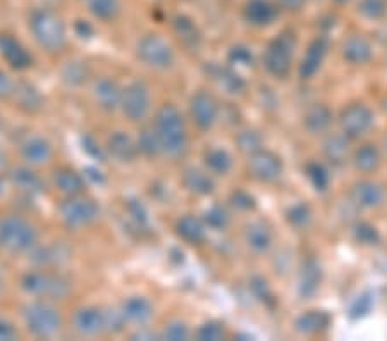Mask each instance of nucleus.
<instances>
[{
	"label": "nucleus",
	"mask_w": 387,
	"mask_h": 341,
	"mask_svg": "<svg viewBox=\"0 0 387 341\" xmlns=\"http://www.w3.org/2000/svg\"><path fill=\"white\" fill-rule=\"evenodd\" d=\"M154 128L162 145V157L173 162L186 157L189 150V133L184 116L176 106L163 103L155 113Z\"/></svg>",
	"instance_id": "f257e3e1"
},
{
	"label": "nucleus",
	"mask_w": 387,
	"mask_h": 341,
	"mask_svg": "<svg viewBox=\"0 0 387 341\" xmlns=\"http://www.w3.org/2000/svg\"><path fill=\"white\" fill-rule=\"evenodd\" d=\"M28 28L36 45L48 55H59L68 49V28L57 13L50 9H33L28 16Z\"/></svg>",
	"instance_id": "f03ea898"
},
{
	"label": "nucleus",
	"mask_w": 387,
	"mask_h": 341,
	"mask_svg": "<svg viewBox=\"0 0 387 341\" xmlns=\"http://www.w3.org/2000/svg\"><path fill=\"white\" fill-rule=\"evenodd\" d=\"M21 288L33 298L50 300V302H64L73 293V283L68 276L57 269L36 268L23 274Z\"/></svg>",
	"instance_id": "7ed1b4c3"
},
{
	"label": "nucleus",
	"mask_w": 387,
	"mask_h": 341,
	"mask_svg": "<svg viewBox=\"0 0 387 341\" xmlns=\"http://www.w3.org/2000/svg\"><path fill=\"white\" fill-rule=\"evenodd\" d=\"M54 303L50 300L35 298L23 307L21 316L29 335L43 340L61 335L64 328V317Z\"/></svg>",
	"instance_id": "20e7f679"
},
{
	"label": "nucleus",
	"mask_w": 387,
	"mask_h": 341,
	"mask_svg": "<svg viewBox=\"0 0 387 341\" xmlns=\"http://www.w3.org/2000/svg\"><path fill=\"white\" fill-rule=\"evenodd\" d=\"M40 233L31 221L20 214L0 219V248L10 255L29 254L38 245Z\"/></svg>",
	"instance_id": "39448f33"
},
{
	"label": "nucleus",
	"mask_w": 387,
	"mask_h": 341,
	"mask_svg": "<svg viewBox=\"0 0 387 341\" xmlns=\"http://www.w3.org/2000/svg\"><path fill=\"white\" fill-rule=\"evenodd\" d=\"M59 219L69 231H83V229L92 228L100 219L98 202L87 194L64 196L57 207Z\"/></svg>",
	"instance_id": "423d86ee"
},
{
	"label": "nucleus",
	"mask_w": 387,
	"mask_h": 341,
	"mask_svg": "<svg viewBox=\"0 0 387 341\" xmlns=\"http://www.w3.org/2000/svg\"><path fill=\"white\" fill-rule=\"evenodd\" d=\"M136 57L147 68L155 71H167L176 62L173 45L157 33H147L136 43Z\"/></svg>",
	"instance_id": "0eeeda50"
},
{
	"label": "nucleus",
	"mask_w": 387,
	"mask_h": 341,
	"mask_svg": "<svg viewBox=\"0 0 387 341\" xmlns=\"http://www.w3.org/2000/svg\"><path fill=\"white\" fill-rule=\"evenodd\" d=\"M296 47L295 35L289 31L281 33L269 43L263 52V68L274 78H286L291 71L293 50Z\"/></svg>",
	"instance_id": "6e6552de"
},
{
	"label": "nucleus",
	"mask_w": 387,
	"mask_h": 341,
	"mask_svg": "<svg viewBox=\"0 0 387 341\" xmlns=\"http://www.w3.org/2000/svg\"><path fill=\"white\" fill-rule=\"evenodd\" d=\"M152 90L145 81L135 80L122 88L121 113L131 122H141L152 113Z\"/></svg>",
	"instance_id": "1a4fd4ad"
},
{
	"label": "nucleus",
	"mask_w": 387,
	"mask_h": 341,
	"mask_svg": "<svg viewBox=\"0 0 387 341\" xmlns=\"http://www.w3.org/2000/svg\"><path fill=\"white\" fill-rule=\"evenodd\" d=\"M189 116L195 126L202 131H208L215 126L221 116V107L217 99L205 90H198L189 99Z\"/></svg>",
	"instance_id": "9d476101"
},
{
	"label": "nucleus",
	"mask_w": 387,
	"mask_h": 341,
	"mask_svg": "<svg viewBox=\"0 0 387 341\" xmlns=\"http://www.w3.org/2000/svg\"><path fill=\"white\" fill-rule=\"evenodd\" d=\"M73 329L85 338H95L109 333L107 329V312L96 305H83L74 310Z\"/></svg>",
	"instance_id": "9b49d317"
},
{
	"label": "nucleus",
	"mask_w": 387,
	"mask_h": 341,
	"mask_svg": "<svg viewBox=\"0 0 387 341\" xmlns=\"http://www.w3.org/2000/svg\"><path fill=\"white\" fill-rule=\"evenodd\" d=\"M282 166L281 157L272 150H262L255 152V154L248 155V173L253 180L260 181V183H274L281 177Z\"/></svg>",
	"instance_id": "f8f14e48"
},
{
	"label": "nucleus",
	"mask_w": 387,
	"mask_h": 341,
	"mask_svg": "<svg viewBox=\"0 0 387 341\" xmlns=\"http://www.w3.org/2000/svg\"><path fill=\"white\" fill-rule=\"evenodd\" d=\"M20 155L24 164L42 168L50 164L55 155L54 143L43 135H26L20 142Z\"/></svg>",
	"instance_id": "ddd939ff"
},
{
	"label": "nucleus",
	"mask_w": 387,
	"mask_h": 341,
	"mask_svg": "<svg viewBox=\"0 0 387 341\" xmlns=\"http://www.w3.org/2000/svg\"><path fill=\"white\" fill-rule=\"evenodd\" d=\"M0 57L14 71H28L35 64L31 52L10 33H0Z\"/></svg>",
	"instance_id": "4468645a"
},
{
	"label": "nucleus",
	"mask_w": 387,
	"mask_h": 341,
	"mask_svg": "<svg viewBox=\"0 0 387 341\" xmlns=\"http://www.w3.org/2000/svg\"><path fill=\"white\" fill-rule=\"evenodd\" d=\"M339 122L348 138H360L374 124V113L363 103H351L341 113Z\"/></svg>",
	"instance_id": "2eb2a0df"
},
{
	"label": "nucleus",
	"mask_w": 387,
	"mask_h": 341,
	"mask_svg": "<svg viewBox=\"0 0 387 341\" xmlns=\"http://www.w3.org/2000/svg\"><path fill=\"white\" fill-rule=\"evenodd\" d=\"M7 177H9L10 187L16 188L26 198H33V196L45 194V181L36 173L33 166H14V168H10Z\"/></svg>",
	"instance_id": "dca6fc26"
},
{
	"label": "nucleus",
	"mask_w": 387,
	"mask_h": 341,
	"mask_svg": "<svg viewBox=\"0 0 387 341\" xmlns=\"http://www.w3.org/2000/svg\"><path fill=\"white\" fill-rule=\"evenodd\" d=\"M10 102L26 116H36L45 109V97H43L42 90L28 80L17 81L16 92H14Z\"/></svg>",
	"instance_id": "f3484780"
},
{
	"label": "nucleus",
	"mask_w": 387,
	"mask_h": 341,
	"mask_svg": "<svg viewBox=\"0 0 387 341\" xmlns=\"http://www.w3.org/2000/svg\"><path fill=\"white\" fill-rule=\"evenodd\" d=\"M122 88L119 81L112 76H102L93 83V100L96 107L102 109L103 113H115L121 109L122 100Z\"/></svg>",
	"instance_id": "a211bd4d"
},
{
	"label": "nucleus",
	"mask_w": 387,
	"mask_h": 341,
	"mask_svg": "<svg viewBox=\"0 0 387 341\" xmlns=\"http://www.w3.org/2000/svg\"><path fill=\"white\" fill-rule=\"evenodd\" d=\"M105 150L109 157H112L119 164H133L140 155L136 140L126 131L110 133L105 142Z\"/></svg>",
	"instance_id": "6ab92c4d"
},
{
	"label": "nucleus",
	"mask_w": 387,
	"mask_h": 341,
	"mask_svg": "<svg viewBox=\"0 0 387 341\" xmlns=\"http://www.w3.org/2000/svg\"><path fill=\"white\" fill-rule=\"evenodd\" d=\"M29 259L36 268H48L57 269L64 262L71 259V250L64 243L54 242L50 245H36L31 252H29Z\"/></svg>",
	"instance_id": "aec40b11"
},
{
	"label": "nucleus",
	"mask_w": 387,
	"mask_h": 341,
	"mask_svg": "<svg viewBox=\"0 0 387 341\" xmlns=\"http://www.w3.org/2000/svg\"><path fill=\"white\" fill-rule=\"evenodd\" d=\"M52 184L62 196H73L85 194L87 177L69 166H59L52 174Z\"/></svg>",
	"instance_id": "412c9836"
},
{
	"label": "nucleus",
	"mask_w": 387,
	"mask_h": 341,
	"mask_svg": "<svg viewBox=\"0 0 387 341\" xmlns=\"http://www.w3.org/2000/svg\"><path fill=\"white\" fill-rule=\"evenodd\" d=\"M121 312L124 316L128 324L135 326H145L147 322H150V319L154 317V303L147 298V296L141 295H133L128 296L124 302L121 303Z\"/></svg>",
	"instance_id": "4be33fe9"
},
{
	"label": "nucleus",
	"mask_w": 387,
	"mask_h": 341,
	"mask_svg": "<svg viewBox=\"0 0 387 341\" xmlns=\"http://www.w3.org/2000/svg\"><path fill=\"white\" fill-rule=\"evenodd\" d=\"M174 231L180 236L184 243L188 245H203L207 240V224L205 221L200 217L193 216V214H184V216L177 217L176 224H174Z\"/></svg>",
	"instance_id": "5701e85b"
},
{
	"label": "nucleus",
	"mask_w": 387,
	"mask_h": 341,
	"mask_svg": "<svg viewBox=\"0 0 387 341\" xmlns=\"http://www.w3.org/2000/svg\"><path fill=\"white\" fill-rule=\"evenodd\" d=\"M327 50H329V40L326 36H319V38H315L310 43L300 66V76L303 80H310V78H314L319 73L320 66H322L323 59L327 55Z\"/></svg>",
	"instance_id": "b1692460"
},
{
	"label": "nucleus",
	"mask_w": 387,
	"mask_h": 341,
	"mask_svg": "<svg viewBox=\"0 0 387 341\" xmlns=\"http://www.w3.org/2000/svg\"><path fill=\"white\" fill-rule=\"evenodd\" d=\"M181 183L189 194L198 196L212 195L215 190V181L212 174H208V170H202L198 168H186L182 170Z\"/></svg>",
	"instance_id": "393cba45"
},
{
	"label": "nucleus",
	"mask_w": 387,
	"mask_h": 341,
	"mask_svg": "<svg viewBox=\"0 0 387 341\" xmlns=\"http://www.w3.org/2000/svg\"><path fill=\"white\" fill-rule=\"evenodd\" d=\"M244 242L256 254H265L272 247V229L263 221H253L244 229Z\"/></svg>",
	"instance_id": "a878e982"
},
{
	"label": "nucleus",
	"mask_w": 387,
	"mask_h": 341,
	"mask_svg": "<svg viewBox=\"0 0 387 341\" xmlns=\"http://www.w3.org/2000/svg\"><path fill=\"white\" fill-rule=\"evenodd\" d=\"M173 29L186 49L196 50L200 47V43H202V33H200L198 26L195 24V21L191 17L184 16V14L174 16Z\"/></svg>",
	"instance_id": "bb28decb"
},
{
	"label": "nucleus",
	"mask_w": 387,
	"mask_h": 341,
	"mask_svg": "<svg viewBox=\"0 0 387 341\" xmlns=\"http://www.w3.org/2000/svg\"><path fill=\"white\" fill-rule=\"evenodd\" d=\"M92 76L90 64L83 59H71L61 68V81L69 88H81Z\"/></svg>",
	"instance_id": "cd10ccee"
},
{
	"label": "nucleus",
	"mask_w": 387,
	"mask_h": 341,
	"mask_svg": "<svg viewBox=\"0 0 387 341\" xmlns=\"http://www.w3.org/2000/svg\"><path fill=\"white\" fill-rule=\"evenodd\" d=\"M208 74H210V76L217 81L219 87L224 88L228 94L240 95L247 90V81L234 71L233 68H229V66L212 64L210 68H208Z\"/></svg>",
	"instance_id": "c85d7f7f"
},
{
	"label": "nucleus",
	"mask_w": 387,
	"mask_h": 341,
	"mask_svg": "<svg viewBox=\"0 0 387 341\" xmlns=\"http://www.w3.org/2000/svg\"><path fill=\"white\" fill-rule=\"evenodd\" d=\"M351 196L360 207L365 209H374L379 207L384 200V190H382L381 184L374 183V181H360L353 187Z\"/></svg>",
	"instance_id": "c756f323"
},
{
	"label": "nucleus",
	"mask_w": 387,
	"mask_h": 341,
	"mask_svg": "<svg viewBox=\"0 0 387 341\" xmlns=\"http://www.w3.org/2000/svg\"><path fill=\"white\" fill-rule=\"evenodd\" d=\"M277 16V9L269 0H248L244 6V20L253 26L270 24Z\"/></svg>",
	"instance_id": "7c9ffc66"
},
{
	"label": "nucleus",
	"mask_w": 387,
	"mask_h": 341,
	"mask_svg": "<svg viewBox=\"0 0 387 341\" xmlns=\"http://www.w3.org/2000/svg\"><path fill=\"white\" fill-rule=\"evenodd\" d=\"M329 324H330V317L329 314L323 312V310H308V312L301 314L295 322L296 331L307 336L326 331V329L329 328Z\"/></svg>",
	"instance_id": "2f4dec72"
},
{
	"label": "nucleus",
	"mask_w": 387,
	"mask_h": 341,
	"mask_svg": "<svg viewBox=\"0 0 387 341\" xmlns=\"http://www.w3.org/2000/svg\"><path fill=\"white\" fill-rule=\"evenodd\" d=\"M342 57L351 64H367L372 59V45L363 36H349L342 45Z\"/></svg>",
	"instance_id": "473e14b6"
},
{
	"label": "nucleus",
	"mask_w": 387,
	"mask_h": 341,
	"mask_svg": "<svg viewBox=\"0 0 387 341\" xmlns=\"http://www.w3.org/2000/svg\"><path fill=\"white\" fill-rule=\"evenodd\" d=\"M303 124L308 133H312V135H320V133L327 131L329 126L333 124V113H330L329 107L322 106V103L312 106L310 109L307 110V114H305Z\"/></svg>",
	"instance_id": "72a5a7b5"
},
{
	"label": "nucleus",
	"mask_w": 387,
	"mask_h": 341,
	"mask_svg": "<svg viewBox=\"0 0 387 341\" xmlns=\"http://www.w3.org/2000/svg\"><path fill=\"white\" fill-rule=\"evenodd\" d=\"M323 155L327 161L334 166H342L348 161L349 155V138L342 133V135H330L323 142Z\"/></svg>",
	"instance_id": "f704fd0d"
},
{
	"label": "nucleus",
	"mask_w": 387,
	"mask_h": 341,
	"mask_svg": "<svg viewBox=\"0 0 387 341\" xmlns=\"http://www.w3.org/2000/svg\"><path fill=\"white\" fill-rule=\"evenodd\" d=\"M203 162L208 173L215 176H226L233 169V157L226 148H208L203 154Z\"/></svg>",
	"instance_id": "c9c22d12"
},
{
	"label": "nucleus",
	"mask_w": 387,
	"mask_h": 341,
	"mask_svg": "<svg viewBox=\"0 0 387 341\" xmlns=\"http://www.w3.org/2000/svg\"><path fill=\"white\" fill-rule=\"evenodd\" d=\"M138 150H140V155H143L145 159H154L162 157V145H160V140L157 131H155L154 124L145 126V128L140 129V135L136 138Z\"/></svg>",
	"instance_id": "e433bc0d"
},
{
	"label": "nucleus",
	"mask_w": 387,
	"mask_h": 341,
	"mask_svg": "<svg viewBox=\"0 0 387 341\" xmlns=\"http://www.w3.org/2000/svg\"><path fill=\"white\" fill-rule=\"evenodd\" d=\"M320 280H322V270L320 266L314 259L307 261L301 268L300 273V293L303 296L315 295L320 286Z\"/></svg>",
	"instance_id": "4c0bfd02"
},
{
	"label": "nucleus",
	"mask_w": 387,
	"mask_h": 341,
	"mask_svg": "<svg viewBox=\"0 0 387 341\" xmlns=\"http://www.w3.org/2000/svg\"><path fill=\"white\" fill-rule=\"evenodd\" d=\"M353 161H355V168L362 173H374L381 166V152L372 143H365V145L356 148Z\"/></svg>",
	"instance_id": "58836bf2"
},
{
	"label": "nucleus",
	"mask_w": 387,
	"mask_h": 341,
	"mask_svg": "<svg viewBox=\"0 0 387 341\" xmlns=\"http://www.w3.org/2000/svg\"><path fill=\"white\" fill-rule=\"evenodd\" d=\"M126 214H128L129 222H131L133 228L140 231H148L150 229V216H148V210L140 200L129 198L124 205Z\"/></svg>",
	"instance_id": "ea45409f"
},
{
	"label": "nucleus",
	"mask_w": 387,
	"mask_h": 341,
	"mask_svg": "<svg viewBox=\"0 0 387 341\" xmlns=\"http://www.w3.org/2000/svg\"><path fill=\"white\" fill-rule=\"evenodd\" d=\"M88 9L96 20L110 23L121 14V0H93Z\"/></svg>",
	"instance_id": "a19ab883"
},
{
	"label": "nucleus",
	"mask_w": 387,
	"mask_h": 341,
	"mask_svg": "<svg viewBox=\"0 0 387 341\" xmlns=\"http://www.w3.org/2000/svg\"><path fill=\"white\" fill-rule=\"evenodd\" d=\"M207 228L214 229V231H224L231 224V214L221 203H215V205L208 207L205 210V216H203Z\"/></svg>",
	"instance_id": "79ce46f5"
},
{
	"label": "nucleus",
	"mask_w": 387,
	"mask_h": 341,
	"mask_svg": "<svg viewBox=\"0 0 387 341\" xmlns=\"http://www.w3.org/2000/svg\"><path fill=\"white\" fill-rule=\"evenodd\" d=\"M236 145L243 154L251 155L255 154V152L262 150L263 138L258 131H255V129H243V131L238 133Z\"/></svg>",
	"instance_id": "37998d69"
},
{
	"label": "nucleus",
	"mask_w": 387,
	"mask_h": 341,
	"mask_svg": "<svg viewBox=\"0 0 387 341\" xmlns=\"http://www.w3.org/2000/svg\"><path fill=\"white\" fill-rule=\"evenodd\" d=\"M305 173H307L308 180H310V183L314 184V188L317 191H326L329 188L330 176L329 170L326 169L323 164H320V162H308L305 166Z\"/></svg>",
	"instance_id": "c03bdc74"
},
{
	"label": "nucleus",
	"mask_w": 387,
	"mask_h": 341,
	"mask_svg": "<svg viewBox=\"0 0 387 341\" xmlns=\"http://www.w3.org/2000/svg\"><path fill=\"white\" fill-rule=\"evenodd\" d=\"M286 219H288L289 224L296 229L307 228L312 222V210L310 207L305 205V203H296L286 214Z\"/></svg>",
	"instance_id": "a18cd8bd"
},
{
	"label": "nucleus",
	"mask_w": 387,
	"mask_h": 341,
	"mask_svg": "<svg viewBox=\"0 0 387 341\" xmlns=\"http://www.w3.org/2000/svg\"><path fill=\"white\" fill-rule=\"evenodd\" d=\"M226 338V328L219 321L203 322L196 331V340L200 341H219Z\"/></svg>",
	"instance_id": "49530a36"
},
{
	"label": "nucleus",
	"mask_w": 387,
	"mask_h": 341,
	"mask_svg": "<svg viewBox=\"0 0 387 341\" xmlns=\"http://www.w3.org/2000/svg\"><path fill=\"white\" fill-rule=\"evenodd\" d=\"M189 335H191V331H189L188 324H186L184 321H181V319H173V321L167 322L166 328H163L162 338L169 341H186L189 338Z\"/></svg>",
	"instance_id": "de8ad7c7"
},
{
	"label": "nucleus",
	"mask_w": 387,
	"mask_h": 341,
	"mask_svg": "<svg viewBox=\"0 0 387 341\" xmlns=\"http://www.w3.org/2000/svg\"><path fill=\"white\" fill-rule=\"evenodd\" d=\"M358 9L368 20H381L387 14V0H362Z\"/></svg>",
	"instance_id": "09e8293b"
},
{
	"label": "nucleus",
	"mask_w": 387,
	"mask_h": 341,
	"mask_svg": "<svg viewBox=\"0 0 387 341\" xmlns=\"http://www.w3.org/2000/svg\"><path fill=\"white\" fill-rule=\"evenodd\" d=\"M250 286H251L253 295H255L256 298L263 303V305H267V307L275 305V296H274L272 290H270L269 284H267L265 280H262V277H253Z\"/></svg>",
	"instance_id": "8fccbe9b"
},
{
	"label": "nucleus",
	"mask_w": 387,
	"mask_h": 341,
	"mask_svg": "<svg viewBox=\"0 0 387 341\" xmlns=\"http://www.w3.org/2000/svg\"><path fill=\"white\" fill-rule=\"evenodd\" d=\"M81 145H83V150L87 152L92 159H96V161L103 162L107 161V157H109V154H107L105 150V145H100V142L93 135L81 136Z\"/></svg>",
	"instance_id": "3c124183"
},
{
	"label": "nucleus",
	"mask_w": 387,
	"mask_h": 341,
	"mask_svg": "<svg viewBox=\"0 0 387 341\" xmlns=\"http://www.w3.org/2000/svg\"><path fill=\"white\" fill-rule=\"evenodd\" d=\"M372 307H374V298H372L370 293H363V295H360L358 298L351 303V307H349V316L353 319H362L370 314Z\"/></svg>",
	"instance_id": "603ef678"
},
{
	"label": "nucleus",
	"mask_w": 387,
	"mask_h": 341,
	"mask_svg": "<svg viewBox=\"0 0 387 341\" xmlns=\"http://www.w3.org/2000/svg\"><path fill=\"white\" fill-rule=\"evenodd\" d=\"M353 233H355L356 242L363 245H375L379 242V238H381L377 229H375L372 224H368V222H360V224H356L355 229H353Z\"/></svg>",
	"instance_id": "864d4df0"
},
{
	"label": "nucleus",
	"mask_w": 387,
	"mask_h": 341,
	"mask_svg": "<svg viewBox=\"0 0 387 341\" xmlns=\"http://www.w3.org/2000/svg\"><path fill=\"white\" fill-rule=\"evenodd\" d=\"M229 64L234 66H251L253 54L247 45H234L228 54Z\"/></svg>",
	"instance_id": "5fc2aeb1"
},
{
	"label": "nucleus",
	"mask_w": 387,
	"mask_h": 341,
	"mask_svg": "<svg viewBox=\"0 0 387 341\" xmlns=\"http://www.w3.org/2000/svg\"><path fill=\"white\" fill-rule=\"evenodd\" d=\"M231 205L234 207V209L238 210H243V212H247V210H253L256 207L255 198L248 194V191L244 190H236L231 194Z\"/></svg>",
	"instance_id": "6e6d98bb"
},
{
	"label": "nucleus",
	"mask_w": 387,
	"mask_h": 341,
	"mask_svg": "<svg viewBox=\"0 0 387 341\" xmlns=\"http://www.w3.org/2000/svg\"><path fill=\"white\" fill-rule=\"evenodd\" d=\"M17 81L10 76L9 73L0 69V102H9L13 100L14 92H16Z\"/></svg>",
	"instance_id": "4d7b16f0"
},
{
	"label": "nucleus",
	"mask_w": 387,
	"mask_h": 341,
	"mask_svg": "<svg viewBox=\"0 0 387 341\" xmlns=\"http://www.w3.org/2000/svg\"><path fill=\"white\" fill-rule=\"evenodd\" d=\"M17 338V329L9 319L0 317V341H10Z\"/></svg>",
	"instance_id": "13d9d810"
},
{
	"label": "nucleus",
	"mask_w": 387,
	"mask_h": 341,
	"mask_svg": "<svg viewBox=\"0 0 387 341\" xmlns=\"http://www.w3.org/2000/svg\"><path fill=\"white\" fill-rule=\"evenodd\" d=\"M74 31H76V35L80 36V38H92V36L95 35V29H93V26L88 23V21H76Z\"/></svg>",
	"instance_id": "bf43d9fd"
},
{
	"label": "nucleus",
	"mask_w": 387,
	"mask_h": 341,
	"mask_svg": "<svg viewBox=\"0 0 387 341\" xmlns=\"http://www.w3.org/2000/svg\"><path fill=\"white\" fill-rule=\"evenodd\" d=\"M279 3L288 10H300L303 7L305 0H279Z\"/></svg>",
	"instance_id": "052dcab7"
},
{
	"label": "nucleus",
	"mask_w": 387,
	"mask_h": 341,
	"mask_svg": "<svg viewBox=\"0 0 387 341\" xmlns=\"http://www.w3.org/2000/svg\"><path fill=\"white\" fill-rule=\"evenodd\" d=\"M9 187H10L9 177H7L6 173H2V170H0V200H2L3 196H6L7 188H9Z\"/></svg>",
	"instance_id": "680f3d73"
},
{
	"label": "nucleus",
	"mask_w": 387,
	"mask_h": 341,
	"mask_svg": "<svg viewBox=\"0 0 387 341\" xmlns=\"http://www.w3.org/2000/svg\"><path fill=\"white\" fill-rule=\"evenodd\" d=\"M7 164H9V157H7L6 150L0 148V170H2V173H3V169L7 168Z\"/></svg>",
	"instance_id": "e2e57ef3"
},
{
	"label": "nucleus",
	"mask_w": 387,
	"mask_h": 341,
	"mask_svg": "<svg viewBox=\"0 0 387 341\" xmlns=\"http://www.w3.org/2000/svg\"><path fill=\"white\" fill-rule=\"evenodd\" d=\"M3 128H6V121H3V116L0 114V135L3 133Z\"/></svg>",
	"instance_id": "0e129e2a"
},
{
	"label": "nucleus",
	"mask_w": 387,
	"mask_h": 341,
	"mask_svg": "<svg viewBox=\"0 0 387 341\" xmlns=\"http://www.w3.org/2000/svg\"><path fill=\"white\" fill-rule=\"evenodd\" d=\"M2 291H3V280L2 276H0V295H2Z\"/></svg>",
	"instance_id": "69168bd1"
},
{
	"label": "nucleus",
	"mask_w": 387,
	"mask_h": 341,
	"mask_svg": "<svg viewBox=\"0 0 387 341\" xmlns=\"http://www.w3.org/2000/svg\"><path fill=\"white\" fill-rule=\"evenodd\" d=\"M81 2H83V3H87V7H88V6H90V3L93 2V0H81Z\"/></svg>",
	"instance_id": "338daca9"
},
{
	"label": "nucleus",
	"mask_w": 387,
	"mask_h": 341,
	"mask_svg": "<svg viewBox=\"0 0 387 341\" xmlns=\"http://www.w3.org/2000/svg\"><path fill=\"white\" fill-rule=\"evenodd\" d=\"M334 2H337V3H346V2H348V0H334Z\"/></svg>",
	"instance_id": "774afa93"
}]
</instances>
